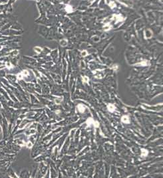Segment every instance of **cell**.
Segmentation results:
<instances>
[{
    "mask_svg": "<svg viewBox=\"0 0 163 178\" xmlns=\"http://www.w3.org/2000/svg\"><path fill=\"white\" fill-rule=\"evenodd\" d=\"M93 126H94V127L95 128H98L99 127V122H98V121H94V122H93Z\"/></svg>",
    "mask_w": 163,
    "mask_h": 178,
    "instance_id": "14",
    "label": "cell"
},
{
    "mask_svg": "<svg viewBox=\"0 0 163 178\" xmlns=\"http://www.w3.org/2000/svg\"><path fill=\"white\" fill-rule=\"evenodd\" d=\"M152 32L151 31V30H149V29H148L146 31V37H147V38H150V37H152Z\"/></svg>",
    "mask_w": 163,
    "mask_h": 178,
    "instance_id": "10",
    "label": "cell"
},
{
    "mask_svg": "<svg viewBox=\"0 0 163 178\" xmlns=\"http://www.w3.org/2000/svg\"><path fill=\"white\" fill-rule=\"evenodd\" d=\"M27 147H29V148L32 147V146H33V144L31 143V141H28L27 143Z\"/></svg>",
    "mask_w": 163,
    "mask_h": 178,
    "instance_id": "18",
    "label": "cell"
},
{
    "mask_svg": "<svg viewBox=\"0 0 163 178\" xmlns=\"http://www.w3.org/2000/svg\"><path fill=\"white\" fill-rule=\"evenodd\" d=\"M115 108H116L114 106V105H113V104H109L107 105V110L110 112H114V110H115Z\"/></svg>",
    "mask_w": 163,
    "mask_h": 178,
    "instance_id": "2",
    "label": "cell"
},
{
    "mask_svg": "<svg viewBox=\"0 0 163 178\" xmlns=\"http://www.w3.org/2000/svg\"><path fill=\"white\" fill-rule=\"evenodd\" d=\"M34 50H35L37 53H41V52H42V51H43L42 48H41L40 47H34Z\"/></svg>",
    "mask_w": 163,
    "mask_h": 178,
    "instance_id": "11",
    "label": "cell"
},
{
    "mask_svg": "<svg viewBox=\"0 0 163 178\" xmlns=\"http://www.w3.org/2000/svg\"><path fill=\"white\" fill-rule=\"evenodd\" d=\"M148 65V61H147V60H145V61H141L139 64H137V65H141V66H147V65Z\"/></svg>",
    "mask_w": 163,
    "mask_h": 178,
    "instance_id": "9",
    "label": "cell"
},
{
    "mask_svg": "<svg viewBox=\"0 0 163 178\" xmlns=\"http://www.w3.org/2000/svg\"><path fill=\"white\" fill-rule=\"evenodd\" d=\"M110 29H111V27H110L109 25H107V26L104 27V30H105V31H108V30H109Z\"/></svg>",
    "mask_w": 163,
    "mask_h": 178,
    "instance_id": "19",
    "label": "cell"
},
{
    "mask_svg": "<svg viewBox=\"0 0 163 178\" xmlns=\"http://www.w3.org/2000/svg\"><path fill=\"white\" fill-rule=\"evenodd\" d=\"M21 74L23 75V77H27V76H28V75L29 74V72L27 70H23V71H22Z\"/></svg>",
    "mask_w": 163,
    "mask_h": 178,
    "instance_id": "8",
    "label": "cell"
},
{
    "mask_svg": "<svg viewBox=\"0 0 163 178\" xmlns=\"http://www.w3.org/2000/svg\"><path fill=\"white\" fill-rule=\"evenodd\" d=\"M148 155V151L147 149H145V148L141 149V157H145L147 156Z\"/></svg>",
    "mask_w": 163,
    "mask_h": 178,
    "instance_id": "4",
    "label": "cell"
},
{
    "mask_svg": "<svg viewBox=\"0 0 163 178\" xmlns=\"http://www.w3.org/2000/svg\"><path fill=\"white\" fill-rule=\"evenodd\" d=\"M87 51H83L81 52V56H83V57H86L87 55Z\"/></svg>",
    "mask_w": 163,
    "mask_h": 178,
    "instance_id": "17",
    "label": "cell"
},
{
    "mask_svg": "<svg viewBox=\"0 0 163 178\" xmlns=\"http://www.w3.org/2000/svg\"><path fill=\"white\" fill-rule=\"evenodd\" d=\"M112 68H113V70H117V68H118V66H117V65H113V67H112Z\"/></svg>",
    "mask_w": 163,
    "mask_h": 178,
    "instance_id": "20",
    "label": "cell"
},
{
    "mask_svg": "<svg viewBox=\"0 0 163 178\" xmlns=\"http://www.w3.org/2000/svg\"><path fill=\"white\" fill-rule=\"evenodd\" d=\"M114 17H115V18L117 19V21H122L124 20V18L123 17L120 15H118V16H114Z\"/></svg>",
    "mask_w": 163,
    "mask_h": 178,
    "instance_id": "13",
    "label": "cell"
},
{
    "mask_svg": "<svg viewBox=\"0 0 163 178\" xmlns=\"http://www.w3.org/2000/svg\"><path fill=\"white\" fill-rule=\"evenodd\" d=\"M109 6L111 7V8H114V7H116V4H115V3H114V2H110V3H109Z\"/></svg>",
    "mask_w": 163,
    "mask_h": 178,
    "instance_id": "16",
    "label": "cell"
},
{
    "mask_svg": "<svg viewBox=\"0 0 163 178\" xmlns=\"http://www.w3.org/2000/svg\"><path fill=\"white\" fill-rule=\"evenodd\" d=\"M62 100H63V98H56L55 99V102L56 105H60Z\"/></svg>",
    "mask_w": 163,
    "mask_h": 178,
    "instance_id": "12",
    "label": "cell"
},
{
    "mask_svg": "<svg viewBox=\"0 0 163 178\" xmlns=\"http://www.w3.org/2000/svg\"><path fill=\"white\" fill-rule=\"evenodd\" d=\"M121 122L123 123H125V124H129L130 120L129 116H127V115L123 116L122 118H121Z\"/></svg>",
    "mask_w": 163,
    "mask_h": 178,
    "instance_id": "1",
    "label": "cell"
},
{
    "mask_svg": "<svg viewBox=\"0 0 163 178\" xmlns=\"http://www.w3.org/2000/svg\"><path fill=\"white\" fill-rule=\"evenodd\" d=\"M65 11H67L69 13H72L73 11V9L72 8V7L71 5H66L65 6Z\"/></svg>",
    "mask_w": 163,
    "mask_h": 178,
    "instance_id": "5",
    "label": "cell"
},
{
    "mask_svg": "<svg viewBox=\"0 0 163 178\" xmlns=\"http://www.w3.org/2000/svg\"><path fill=\"white\" fill-rule=\"evenodd\" d=\"M94 122V120L92 119V118H89L86 121V124L88 125V126H90L91 125H92Z\"/></svg>",
    "mask_w": 163,
    "mask_h": 178,
    "instance_id": "6",
    "label": "cell"
},
{
    "mask_svg": "<svg viewBox=\"0 0 163 178\" xmlns=\"http://www.w3.org/2000/svg\"><path fill=\"white\" fill-rule=\"evenodd\" d=\"M77 108H78V110L79 111V112L81 113H83L85 110V106L83 105H79L77 106Z\"/></svg>",
    "mask_w": 163,
    "mask_h": 178,
    "instance_id": "3",
    "label": "cell"
},
{
    "mask_svg": "<svg viewBox=\"0 0 163 178\" xmlns=\"http://www.w3.org/2000/svg\"><path fill=\"white\" fill-rule=\"evenodd\" d=\"M83 82L84 83H88L89 82V78L87 77H86V76H85V77H83Z\"/></svg>",
    "mask_w": 163,
    "mask_h": 178,
    "instance_id": "15",
    "label": "cell"
},
{
    "mask_svg": "<svg viewBox=\"0 0 163 178\" xmlns=\"http://www.w3.org/2000/svg\"><path fill=\"white\" fill-rule=\"evenodd\" d=\"M67 44H68L67 41L65 40V39H63V40H61V41H60V45H61L62 47L67 46Z\"/></svg>",
    "mask_w": 163,
    "mask_h": 178,
    "instance_id": "7",
    "label": "cell"
}]
</instances>
